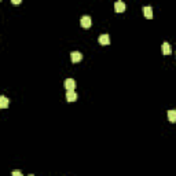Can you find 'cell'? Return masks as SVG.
Instances as JSON below:
<instances>
[{"label": "cell", "instance_id": "11", "mask_svg": "<svg viewBox=\"0 0 176 176\" xmlns=\"http://www.w3.org/2000/svg\"><path fill=\"white\" fill-rule=\"evenodd\" d=\"M11 176H23V175H22V172H21V171H12Z\"/></svg>", "mask_w": 176, "mask_h": 176}, {"label": "cell", "instance_id": "4", "mask_svg": "<svg viewBox=\"0 0 176 176\" xmlns=\"http://www.w3.org/2000/svg\"><path fill=\"white\" fill-rule=\"evenodd\" d=\"M70 59H72L73 64H77V62H80L81 59H83V54L78 51H73L72 54H70Z\"/></svg>", "mask_w": 176, "mask_h": 176}, {"label": "cell", "instance_id": "2", "mask_svg": "<svg viewBox=\"0 0 176 176\" xmlns=\"http://www.w3.org/2000/svg\"><path fill=\"white\" fill-rule=\"evenodd\" d=\"M64 87H65V90L73 91L74 90V87H76V81L73 80V78H66V80L64 81Z\"/></svg>", "mask_w": 176, "mask_h": 176}, {"label": "cell", "instance_id": "13", "mask_svg": "<svg viewBox=\"0 0 176 176\" xmlns=\"http://www.w3.org/2000/svg\"><path fill=\"white\" fill-rule=\"evenodd\" d=\"M28 176H35V175H32V173H30V175H28Z\"/></svg>", "mask_w": 176, "mask_h": 176}, {"label": "cell", "instance_id": "5", "mask_svg": "<svg viewBox=\"0 0 176 176\" xmlns=\"http://www.w3.org/2000/svg\"><path fill=\"white\" fill-rule=\"evenodd\" d=\"M161 51L164 55H169L171 52H172V48H171V44L168 43V41H164V43L161 44Z\"/></svg>", "mask_w": 176, "mask_h": 176}, {"label": "cell", "instance_id": "1", "mask_svg": "<svg viewBox=\"0 0 176 176\" xmlns=\"http://www.w3.org/2000/svg\"><path fill=\"white\" fill-rule=\"evenodd\" d=\"M80 25L83 26L84 29L91 28V25H92V19H91V17H88V15H84V17L80 19Z\"/></svg>", "mask_w": 176, "mask_h": 176}, {"label": "cell", "instance_id": "9", "mask_svg": "<svg viewBox=\"0 0 176 176\" xmlns=\"http://www.w3.org/2000/svg\"><path fill=\"white\" fill-rule=\"evenodd\" d=\"M168 120H169L171 123H176V110L175 109L168 110Z\"/></svg>", "mask_w": 176, "mask_h": 176}, {"label": "cell", "instance_id": "3", "mask_svg": "<svg viewBox=\"0 0 176 176\" xmlns=\"http://www.w3.org/2000/svg\"><path fill=\"white\" fill-rule=\"evenodd\" d=\"M98 41H99V44H102V46H109L110 44V36L107 35V33H103V35H101L98 37Z\"/></svg>", "mask_w": 176, "mask_h": 176}, {"label": "cell", "instance_id": "14", "mask_svg": "<svg viewBox=\"0 0 176 176\" xmlns=\"http://www.w3.org/2000/svg\"><path fill=\"white\" fill-rule=\"evenodd\" d=\"M175 57H176V55H175Z\"/></svg>", "mask_w": 176, "mask_h": 176}, {"label": "cell", "instance_id": "12", "mask_svg": "<svg viewBox=\"0 0 176 176\" xmlns=\"http://www.w3.org/2000/svg\"><path fill=\"white\" fill-rule=\"evenodd\" d=\"M11 3H12V4H19V3H21V2H19V0H12Z\"/></svg>", "mask_w": 176, "mask_h": 176}, {"label": "cell", "instance_id": "8", "mask_svg": "<svg viewBox=\"0 0 176 176\" xmlns=\"http://www.w3.org/2000/svg\"><path fill=\"white\" fill-rule=\"evenodd\" d=\"M143 15L147 18V19H151V18H153V9H151L150 6L143 7Z\"/></svg>", "mask_w": 176, "mask_h": 176}, {"label": "cell", "instance_id": "6", "mask_svg": "<svg viewBox=\"0 0 176 176\" xmlns=\"http://www.w3.org/2000/svg\"><path fill=\"white\" fill-rule=\"evenodd\" d=\"M77 94L74 92V90L73 91H66V101L67 102H74V101H77Z\"/></svg>", "mask_w": 176, "mask_h": 176}, {"label": "cell", "instance_id": "10", "mask_svg": "<svg viewBox=\"0 0 176 176\" xmlns=\"http://www.w3.org/2000/svg\"><path fill=\"white\" fill-rule=\"evenodd\" d=\"M0 107H2V109H7V107H9V99L4 95L0 96Z\"/></svg>", "mask_w": 176, "mask_h": 176}, {"label": "cell", "instance_id": "7", "mask_svg": "<svg viewBox=\"0 0 176 176\" xmlns=\"http://www.w3.org/2000/svg\"><path fill=\"white\" fill-rule=\"evenodd\" d=\"M114 10H116V12H124L125 11V3L124 2H116Z\"/></svg>", "mask_w": 176, "mask_h": 176}]
</instances>
